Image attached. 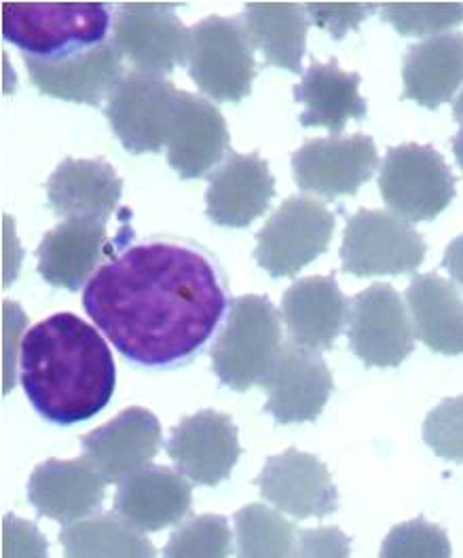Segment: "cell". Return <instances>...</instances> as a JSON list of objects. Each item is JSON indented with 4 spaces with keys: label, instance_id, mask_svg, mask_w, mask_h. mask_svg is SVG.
Segmentation results:
<instances>
[{
    "label": "cell",
    "instance_id": "30bf717a",
    "mask_svg": "<svg viewBox=\"0 0 463 558\" xmlns=\"http://www.w3.org/2000/svg\"><path fill=\"white\" fill-rule=\"evenodd\" d=\"M350 348L366 366H400L415 349V328L398 290L373 283L350 303Z\"/></svg>",
    "mask_w": 463,
    "mask_h": 558
},
{
    "label": "cell",
    "instance_id": "484cf974",
    "mask_svg": "<svg viewBox=\"0 0 463 558\" xmlns=\"http://www.w3.org/2000/svg\"><path fill=\"white\" fill-rule=\"evenodd\" d=\"M404 98L426 108L451 102L463 85V35L447 33L413 45L402 66Z\"/></svg>",
    "mask_w": 463,
    "mask_h": 558
},
{
    "label": "cell",
    "instance_id": "d590c367",
    "mask_svg": "<svg viewBox=\"0 0 463 558\" xmlns=\"http://www.w3.org/2000/svg\"><path fill=\"white\" fill-rule=\"evenodd\" d=\"M2 558H47V539L35 524L7 514L2 521Z\"/></svg>",
    "mask_w": 463,
    "mask_h": 558
},
{
    "label": "cell",
    "instance_id": "7c38bea8",
    "mask_svg": "<svg viewBox=\"0 0 463 558\" xmlns=\"http://www.w3.org/2000/svg\"><path fill=\"white\" fill-rule=\"evenodd\" d=\"M377 163V146L364 134L309 140L292 157L298 189L326 199L356 195L375 174Z\"/></svg>",
    "mask_w": 463,
    "mask_h": 558
},
{
    "label": "cell",
    "instance_id": "5b68a950",
    "mask_svg": "<svg viewBox=\"0 0 463 558\" xmlns=\"http://www.w3.org/2000/svg\"><path fill=\"white\" fill-rule=\"evenodd\" d=\"M188 74L216 102H242L256 74L254 45L237 17L210 15L191 28Z\"/></svg>",
    "mask_w": 463,
    "mask_h": 558
},
{
    "label": "cell",
    "instance_id": "4dcf8cb0",
    "mask_svg": "<svg viewBox=\"0 0 463 558\" xmlns=\"http://www.w3.org/2000/svg\"><path fill=\"white\" fill-rule=\"evenodd\" d=\"M231 550L233 535L227 519L202 514L179 524L163 548V558H229Z\"/></svg>",
    "mask_w": 463,
    "mask_h": 558
},
{
    "label": "cell",
    "instance_id": "8d00e7d4",
    "mask_svg": "<svg viewBox=\"0 0 463 558\" xmlns=\"http://www.w3.org/2000/svg\"><path fill=\"white\" fill-rule=\"evenodd\" d=\"M294 558H352V544L341 529H307L298 533Z\"/></svg>",
    "mask_w": 463,
    "mask_h": 558
},
{
    "label": "cell",
    "instance_id": "d4e9b609",
    "mask_svg": "<svg viewBox=\"0 0 463 558\" xmlns=\"http://www.w3.org/2000/svg\"><path fill=\"white\" fill-rule=\"evenodd\" d=\"M357 87L360 76L356 72H345L337 60H330L328 64L312 62L303 81L294 87L296 102L305 106L301 125L341 134L350 119H364L366 102Z\"/></svg>",
    "mask_w": 463,
    "mask_h": 558
},
{
    "label": "cell",
    "instance_id": "ba28073f",
    "mask_svg": "<svg viewBox=\"0 0 463 558\" xmlns=\"http://www.w3.org/2000/svg\"><path fill=\"white\" fill-rule=\"evenodd\" d=\"M334 214L318 199L290 197L258 233L256 263L271 278H292L330 245Z\"/></svg>",
    "mask_w": 463,
    "mask_h": 558
},
{
    "label": "cell",
    "instance_id": "1f68e13d",
    "mask_svg": "<svg viewBox=\"0 0 463 558\" xmlns=\"http://www.w3.org/2000/svg\"><path fill=\"white\" fill-rule=\"evenodd\" d=\"M381 15L402 36H440L460 26L463 22V4L438 2V4H383Z\"/></svg>",
    "mask_w": 463,
    "mask_h": 558
},
{
    "label": "cell",
    "instance_id": "d6986e66",
    "mask_svg": "<svg viewBox=\"0 0 463 558\" xmlns=\"http://www.w3.org/2000/svg\"><path fill=\"white\" fill-rule=\"evenodd\" d=\"M107 485L85 457L49 459L33 472L28 497L40 517L71 524L94 517L107 497Z\"/></svg>",
    "mask_w": 463,
    "mask_h": 558
},
{
    "label": "cell",
    "instance_id": "8992f818",
    "mask_svg": "<svg viewBox=\"0 0 463 558\" xmlns=\"http://www.w3.org/2000/svg\"><path fill=\"white\" fill-rule=\"evenodd\" d=\"M379 191L395 216L411 225L429 222L453 202L455 175L436 148L411 142L386 155Z\"/></svg>",
    "mask_w": 463,
    "mask_h": 558
},
{
    "label": "cell",
    "instance_id": "cb8c5ba5",
    "mask_svg": "<svg viewBox=\"0 0 463 558\" xmlns=\"http://www.w3.org/2000/svg\"><path fill=\"white\" fill-rule=\"evenodd\" d=\"M105 245L107 225L64 220L38 245V274L47 283L74 292L96 276Z\"/></svg>",
    "mask_w": 463,
    "mask_h": 558
},
{
    "label": "cell",
    "instance_id": "7402d4cb",
    "mask_svg": "<svg viewBox=\"0 0 463 558\" xmlns=\"http://www.w3.org/2000/svg\"><path fill=\"white\" fill-rule=\"evenodd\" d=\"M193 488L166 465H148L119 485L114 512L143 533L182 523L191 512Z\"/></svg>",
    "mask_w": 463,
    "mask_h": 558
},
{
    "label": "cell",
    "instance_id": "ab89813d",
    "mask_svg": "<svg viewBox=\"0 0 463 558\" xmlns=\"http://www.w3.org/2000/svg\"><path fill=\"white\" fill-rule=\"evenodd\" d=\"M453 117H455L458 123L463 125V92L460 94V98L455 100V105H453Z\"/></svg>",
    "mask_w": 463,
    "mask_h": 558
},
{
    "label": "cell",
    "instance_id": "52a82bcc",
    "mask_svg": "<svg viewBox=\"0 0 463 558\" xmlns=\"http://www.w3.org/2000/svg\"><path fill=\"white\" fill-rule=\"evenodd\" d=\"M426 242L411 222L388 209H357L350 216L341 260L357 278L415 274L426 258Z\"/></svg>",
    "mask_w": 463,
    "mask_h": 558
},
{
    "label": "cell",
    "instance_id": "ac0fdd59",
    "mask_svg": "<svg viewBox=\"0 0 463 558\" xmlns=\"http://www.w3.org/2000/svg\"><path fill=\"white\" fill-rule=\"evenodd\" d=\"M161 449V423L150 411L132 407L83 438L85 459L108 485L138 474Z\"/></svg>",
    "mask_w": 463,
    "mask_h": 558
},
{
    "label": "cell",
    "instance_id": "ffe728a7",
    "mask_svg": "<svg viewBox=\"0 0 463 558\" xmlns=\"http://www.w3.org/2000/svg\"><path fill=\"white\" fill-rule=\"evenodd\" d=\"M269 166L258 155L233 153L210 175L208 216L218 227L242 229L265 214L276 195Z\"/></svg>",
    "mask_w": 463,
    "mask_h": 558
},
{
    "label": "cell",
    "instance_id": "6da1fadb",
    "mask_svg": "<svg viewBox=\"0 0 463 558\" xmlns=\"http://www.w3.org/2000/svg\"><path fill=\"white\" fill-rule=\"evenodd\" d=\"M83 305L121 355L163 368L206 345L227 310V290L204 252L143 242L96 271L85 286Z\"/></svg>",
    "mask_w": 463,
    "mask_h": 558
},
{
    "label": "cell",
    "instance_id": "74e56055",
    "mask_svg": "<svg viewBox=\"0 0 463 558\" xmlns=\"http://www.w3.org/2000/svg\"><path fill=\"white\" fill-rule=\"evenodd\" d=\"M442 267L463 288V235H460L458 240H453L449 247H447L444 258H442Z\"/></svg>",
    "mask_w": 463,
    "mask_h": 558
},
{
    "label": "cell",
    "instance_id": "3957f363",
    "mask_svg": "<svg viewBox=\"0 0 463 558\" xmlns=\"http://www.w3.org/2000/svg\"><path fill=\"white\" fill-rule=\"evenodd\" d=\"M114 7L102 2L2 4V36L31 60H62L107 43Z\"/></svg>",
    "mask_w": 463,
    "mask_h": 558
},
{
    "label": "cell",
    "instance_id": "277c9868",
    "mask_svg": "<svg viewBox=\"0 0 463 558\" xmlns=\"http://www.w3.org/2000/svg\"><path fill=\"white\" fill-rule=\"evenodd\" d=\"M282 348V319L271 301L240 296L231 301L212 348L216 377L235 391H246L265 381Z\"/></svg>",
    "mask_w": 463,
    "mask_h": 558
},
{
    "label": "cell",
    "instance_id": "83f0119b",
    "mask_svg": "<svg viewBox=\"0 0 463 558\" xmlns=\"http://www.w3.org/2000/svg\"><path fill=\"white\" fill-rule=\"evenodd\" d=\"M244 24L252 45L263 51L265 62L298 74L307 45V9L296 2H252L246 4Z\"/></svg>",
    "mask_w": 463,
    "mask_h": 558
},
{
    "label": "cell",
    "instance_id": "4316f807",
    "mask_svg": "<svg viewBox=\"0 0 463 558\" xmlns=\"http://www.w3.org/2000/svg\"><path fill=\"white\" fill-rule=\"evenodd\" d=\"M415 337L442 355L463 353V299L460 290L436 274L415 276L406 290Z\"/></svg>",
    "mask_w": 463,
    "mask_h": 558
},
{
    "label": "cell",
    "instance_id": "f35d334b",
    "mask_svg": "<svg viewBox=\"0 0 463 558\" xmlns=\"http://www.w3.org/2000/svg\"><path fill=\"white\" fill-rule=\"evenodd\" d=\"M453 153H455V157H458V163L462 166L463 170V130L453 138Z\"/></svg>",
    "mask_w": 463,
    "mask_h": 558
},
{
    "label": "cell",
    "instance_id": "7a4b0ae2",
    "mask_svg": "<svg viewBox=\"0 0 463 558\" xmlns=\"http://www.w3.org/2000/svg\"><path fill=\"white\" fill-rule=\"evenodd\" d=\"M117 368L100 332L72 314H56L24 337L22 387L36 413L58 425L96 417L112 398Z\"/></svg>",
    "mask_w": 463,
    "mask_h": 558
},
{
    "label": "cell",
    "instance_id": "836d02e7",
    "mask_svg": "<svg viewBox=\"0 0 463 558\" xmlns=\"http://www.w3.org/2000/svg\"><path fill=\"white\" fill-rule=\"evenodd\" d=\"M424 440L438 457L463 463V396L442 400L429 413Z\"/></svg>",
    "mask_w": 463,
    "mask_h": 558
},
{
    "label": "cell",
    "instance_id": "8fae6325",
    "mask_svg": "<svg viewBox=\"0 0 463 558\" xmlns=\"http://www.w3.org/2000/svg\"><path fill=\"white\" fill-rule=\"evenodd\" d=\"M172 4H117L110 40L136 70L168 74L186 64L191 31Z\"/></svg>",
    "mask_w": 463,
    "mask_h": 558
},
{
    "label": "cell",
    "instance_id": "44dd1931",
    "mask_svg": "<svg viewBox=\"0 0 463 558\" xmlns=\"http://www.w3.org/2000/svg\"><path fill=\"white\" fill-rule=\"evenodd\" d=\"M282 317L298 348L321 351L334 345L350 319V303L332 276L298 279L284 292Z\"/></svg>",
    "mask_w": 463,
    "mask_h": 558
},
{
    "label": "cell",
    "instance_id": "4fadbf2b",
    "mask_svg": "<svg viewBox=\"0 0 463 558\" xmlns=\"http://www.w3.org/2000/svg\"><path fill=\"white\" fill-rule=\"evenodd\" d=\"M256 485L260 495L292 519H324L339 508V493L318 457L288 449L269 457Z\"/></svg>",
    "mask_w": 463,
    "mask_h": 558
},
{
    "label": "cell",
    "instance_id": "9a60e30c",
    "mask_svg": "<svg viewBox=\"0 0 463 558\" xmlns=\"http://www.w3.org/2000/svg\"><path fill=\"white\" fill-rule=\"evenodd\" d=\"M260 385L267 391V413L282 425L316 421L334 387L320 355L294 343L282 348Z\"/></svg>",
    "mask_w": 463,
    "mask_h": 558
},
{
    "label": "cell",
    "instance_id": "e0dca14e",
    "mask_svg": "<svg viewBox=\"0 0 463 558\" xmlns=\"http://www.w3.org/2000/svg\"><path fill=\"white\" fill-rule=\"evenodd\" d=\"M26 66L40 94L76 105H102L125 76L123 58L112 40L62 60L45 62L26 58Z\"/></svg>",
    "mask_w": 463,
    "mask_h": 558
},
{
    "label": "cell",
    "instance_id": "9c48e42d",
    "mask_svg": "<svg viewBox=\"0 0 463 558\" xmlns=\"http://www.w3.org/2000/svg\"><path fill=\"white\" fill-rule=\"evenodd\" d=\"M176 96L179 89L163 74L125 72L108 98L114 136L130 153H159L168 140Z\"/></svg>",
    "mask_w": 463,
    "mask_h": 558
},
{
    "label": "cell",
    "instance_id": "5bb4252c",
    "mask_svg": "<svg viewBox=\"0 0 463 558\" xmlns=\"http://www.w3.org/2000/svg\"><path fill=\"white\" fill-rule=\"evenodd\" d=\"M168 453L186 481L216 487L229 478L242 454L237 427L229 415L199 411L174 427Z\"/></svg>",
    "mask_w": 463,
    "mask_h": 558
},
{
    "label": "cell",
    "instance_id": "603a6c76",
    "mask_svg": "<svg viewBox=\"0 0 463 558\" xmlns=\"http://www.w3.org/2000/svg\"><path fill=\"white\" fill-rule=\"evenodd\" d=\"M123 182L102 159H66L47 182L51 209L66 220L107 225L121 199Z\"/></svg>",
    "mask_w": 463,
    "mask_h": 558
},
{
    "label": "cell",
    "instance_id": "f1b7e54d",
    "mask_svg": "<svg viewBox=\"0 0 463 558\" xmlns=\"http://www.w3.org/2000/svg\"><path fill=\"white\" fill-rule=\"evenodd\" d=\"M60 542L66 558H157L150 539L119 514H94L64 524Z\"/></svg>",
    "mask_w": 463,
    "mask_h": 558
},
{
    "label": "cell",
    "instance_id": "e575fe53",
    "mask_svg": "<svg viewBox=\"0 0 463 558\" xmlns=\"http://www.w3.org/2000/svg\"><path fill=\"white\" fill-rule=\"evenodd\" d=\"M312 22L330 33L332 38H343L350 31L357 28L368 13L377 11L375 4H357V2H350V4H332V2H309L305 4Z\"/></svg>",
    "mask_w": 463,
    "mask_h": 558
},
{
    "label": "cell",
    "instance_id": "2e32d148",
    "mask_svg": "<svg viewBox=\"0 0 463 558\" xmlns=\"http://www.w3.org/2000/svg\"><path fill=\"white\" fill-rule=\"evenodd\" d=\"M168 163L180 178L212 175L229 155V128L224 117L206 98L179 92L168 132Z\"/></svg>",
    "mask_w": 463,
    "mask_h": 558
},
{
    "label": "cell",
    "instance_id": "f546056e",
    "mask_svg": "<svg viewBox=\"0 0 463 558\" xmlns=\"http://www.w3.org/2000/svg\"><path fill=\"white\" fill-rule=\"evenodd\" d=\"M237 557L294 558L298 531L273 508L248 504L235 514Z\"/></svg>",
    "mask_w": 463,
    "mask_h": 558
},
{
    "label": "cell",
    "instance_id": "d6a6232c",
    "mask_svg": "<svg viewBox=\"0 0 463 558\" xmlns=\"http://www.w3.org/2000/svg\"><path fill=\"white\" fill-rule=\"evenodd\" d=\"M379 558H451V542L438 524L415 519L393 526Z\"/></svg>",
    "mask_w": 463,
    "mask_h": 558
}]
</instances>
